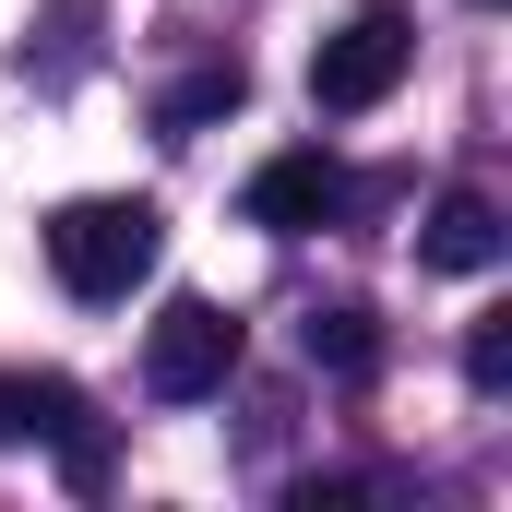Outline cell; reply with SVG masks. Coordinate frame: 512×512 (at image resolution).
Instances as JSON below:
<instances>
[{
    "label": "cell",
    "mask_w": 512,
    "mask_h": 512,
    "mask_svg": "<svg viewBox=\"0 0 512 512\" xmlns=\"http://www.w3.org/2000/svg\"><path fill=\"white\" fill-rule=\"evenodd\" d=\"M405 60H417V24H405L393 0L346 12V24L310 48V108H322V120H358V108H382L393 84H405Z\"/></svg>",
    "instance_id": "obj_2"
},
{
    "label": "cell",
    "mask_w": 512,
    "mask_h": 512,
    "mask_svg": "<svg viewBox=\"0 0 512 512\" xmlns=\"http://www.w3.org/2000/svg\"><path fill=\"white\" fill-rule=\"evenodd\" d=\"M239 203H251V227H274V239H310V227L346 203V167H334V155H262Z\"/></svg>",
    "instance_id": "obj_5"
},
{
    "label": "cell",
    "mask_w": 512,
    "mask_h": 512,
    "mask_svg": "<svg viewBox=\"0 0 512 512\" xmlns=\"http://www.w3.org/2000/svg\"><path fill=\"white\" fill-rule=\"evenodd\" d=\"M465 382H477V393H512V310H489V322L465 334Z\"/></svg>",
    "instance_id": "obj_9"
},
{
    "label": "cell",
    "mask_w": 512,
    "mask_h": 512,
    "mask_svg": "<svg viewBox=\"0 0 512 512\" xmlns=\"http://www.w3.org/2000/svg\"><path fill=\"white\" fill-rule=\"evenodd\" d=\"M0 441H48L84 489L108 477V429H96V405L72 382H0Z\"/></svg>",
    "instance_id": "obj_4"
},
{
    "label": "cell",
    "mask_w": 512,
    "mask_h": 512,
    "mask_svg": "<svg viewBox=\"0 0 512 512\" xmlns=\"http://www.w3.org/2000/svg\"><path fill=\"white\" fill-rule=\"evenodd\" d=\"M239 96H251V72H239V60H203L191 84H167V108H155V131H167V143H191V131L239 120Z\"/></svg>",
    "instance_id": "obj_7"
},
{
    "label": "cell",
    "mask_w": 512,
    "mask_h": 512,
    "mask_svg": "<svg viewBox=\"0 0 512 512\" xmlns=\"http://www.w3.org/2000/svg\"><path fill=\"white\" fill-rule=\"evenodd\" d=\"M417 262H429V274H489V262H501V203H489V191H441L429 227H417Z\"/></svg>",
    "instance_id": "obj_6"
},
{
    "label": "cell",
    "mask_w": 512,
    "mask_h": 512,
    "mask_svg": "<svg viewBox=\"0 0 512 512\" xmlns=\"http://www.w3.org/2000/svg\"><path fill=\"white\" fill-rule=\"evenodd\" d=\"M155 251H167V215L155 203H131V191H108V203H60L48 215V262H60V286L72 298H131L143 274H155Z\"/></svg>",
    "instance_id": "obj_1"
},
{
    "label": "cell",
    "mask_w": 512,
    "mask_h": 512,
    "mask_svg": "<svg viewBox=\"0 0 512 512\" xmlns=\"http://www.w3.org/2000/svg\"><path fill=\"white\" fill-rule=\"evenodd\" d=\"M84 24H96V0H48V60H36V48H24V60H36L48 84H60V72H84Z\"/></svg>",
    "instance_id": "obj_10"
},
{
    "label": "cell",
    "mask_w": 512,
    "mask_h": 512,
    "mask_svg": "<svg viewBox=\"0 0 512 512\" xmlns=\"http://www.w3.org/2000/svg\"><path fill=\"white\" fill-rule=\"evenodd\" d=\"M227 370H239V310L167 298L155 334H143V393H155V405H203V393H227Z\"/></svg>",
    "instance_id": "obj_3"
},
{
    "label": "cell",
    "mask_w": 512,
    "mask_h": 512,
    "mask_svg": "<svg viewBox=\"0 0 512 512\" xmlns=\"http://www.w3.org/2000/svg\"><path fill=\"white\" fill-rule=\"evenodd\" d=\"M298 358L334 370V382H370V370H382V334H370V310H310V322H298Z\"/></svg>",
    "instance_id": "obj_8"
}]
</instances>
